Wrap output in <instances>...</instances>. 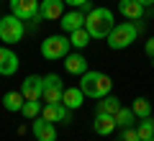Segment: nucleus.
Here are the masks:
<instances>
[{
    "label": "nucleus",
    "mask_w": 154,
    "mask_h": 141,
    "mask_svg": "<svg viewBox=\"0 0 154 141\" xmlns=\"http://www.w3.org/2000/svg\"><path fill=\"white\" fill-rule=\"evenodd\" d=\"M121 141H141V139H139L136 126H131V128H121Z\"/></svg>",
    "instance_id": "393cba45"
},
{
    "label": "nucleus",
    "mask_w": 154,
    "mask_h": 141,
    "mask_svg": "<svg viewBox=\"0 0 154 141\" xmlns=\"http://www.w3.org/2000/svg\"><path fill=\"white\" fill-rule=\"evenodd\" d=\"M118 110H121V100L116 98V95H105V98H100L98 113H110V115H116Z\"/></svg>",
    "instance_id": "6ab92c4d"
},
{
    "label": "nucleus",
    "mask_w": 154,
    "mask_h": 141,
    "mask_svg": "<svg viewBox=\"0 0 154 141\" xmlns=\"http://www.w3.org/2000/svg\"><path fill=\"white\" fill-rule=\"evenodd\" d=\"M67 5H75V8H82L85 3H90V0H64Z\"/></svg>",
    "instance_id": "bb28decb"
},
{
    "label": "nucleus",
    "mask_w": 154,
    "mask_h": 141,
    "mask_svg": "<svg viewBox=\"0 0 154 141\" xmlns=\"http://www.w3.org/2000/svg\"><path fill=\"white\" fill-rule=\"evenodd\" d=\"M139 3H141L144 8H146V5H154V0H139Z\"/></svg>",
    "instance_id": "c756f323"
},
{
    "label": "nucleus",
    "mask_w": 154,
    "mask_h": 141,
    "mask_svg": "<svg viewBox=\"0 0 154 141\" xmlns=\"http://www.w3.org/2000/svg\"><path fill=\"white\" fill-rule=\"evenodd\" d=\"M41 118L49 123H69L72 121V110L64 103H46L41 108Z\"/></svg>",
    "instance_id": "6e6552de"
},
{
    "label": "nucleus",
    "mask_w": 154,
    "mask_h": 141,
    "mask_svg": "<svg viewBox=\"0 0 154 141\" xmlns=\"http://www.w3.org/2000/svg\"><path fill=\"white\" fill-rule=\"evenodd\" d=\"M11 3V13L21 21H41L38 16V5L41 0H8Z\"/></svg>",
    "instance_id": "423d86ee"
},
{
    "label": "nucleus",
    "mask_w": 154,
    "mask_h": 141,
    "mask_svg": "<svg viewBox=\"0 0 154 141\" xmlns=\"http://www.w3.org/2000/svg\"><path fill=\"white\" fill-rule=\"evenodd\" d=\"M80 11H82V13H85V16H88V13H90V11H93V3H85V5H82V8H80Z\"/></svg>",
    "instance_id": "cd10ccee"
},
{
    "label": "nucleus",
    "mask_w": 154,
    "mask_h": 141,
    "mask_svg": "<svg viewBox=\"0 0 154 141\" xmlns=\"http://www.w3.org/2000/svg\"><path fill=\"white\" fill-rule=\"evenodd\" d=\"M5 49H8V46L3 44V46H0V62H3V57H5Z\"/></svg>",
    "instance_id": "c85d7f7f"
},
{
    "label": "nucleus",
    "mask_w": 154,
    "mask_h": 141,
    "mask_svg": "<svg viewBox=\"0 0 154 141\" xmlns=\"http://www.w3.org/2000/svg\"><path fill=\"white\" fill-rule=\"evenodd\" d=\"M136 38H139V26L134 21H123V23H116L113 31L108 33V46L113 51H121V49H128Z\"/></svg>",
    "instance_id": "7ed1b4c3"
},
{
    "label": "nucleus",
    "mask_w": 154,
    "mask_h": 141,
    "mask_svg": "<svg viewBox=\"0 0 154 141\" xmlns=\"http://www.w3.org/2000/svg\"><path fill=\"white\" fill-rule=\"evenodd\" d=\"M41 108H44V103H41V100H26V103H23V108H21V113L26 115V118H38V115H41Z\"/></svg>",
    "instance_id": "5701e85b"
},
{
    "label": "nucleus",
    "mask_w": 154,
    "mask_h": 141,
    "mask_svg": "<svg viewBox=\"0 0 154 141\" xmlns=\"http://www.w3.org/2000/svg\"><path fill=\"white\" fill-rule=\"evenodd\" d=\"M131 110L136 113V118H146V115H152V103L146 98H136L134 105H131Z\"/></svg>",
    "instance_id": "b1692460"
},
{
    "label": "nucleus",
    "mask_w": 154,
    "mask_h": 141,
    "mask_svg": "<svg viewBox=\"0 0 154 141\" xmlns=\"http://www.w3.org/2000/svg\"><path fill=\"white\" fill-rule=\"evenodd\" d=\"M69 46H72L69 36H46L41 41V57L49 62H59L69 54Z\"/></svg>",
    "instance_id": "20e7f679"
},
{
    "label": "nucleus",
    "mask_w": 154,
    "mask_h": 141,
    "mask_svg": "<svg viewBox=\"0 0 154 141\" xmlns=\"http://www.w3.org/2000/svg\"><path fill=\"white\" fill-rule=\"evenodd\" d=\"M144 51H146V54H149V57H154V36H152V38H149V41H146V44H144Z\"/></svg>",
    "instance_id": "a878e982"
},
{
    "label": "nucleus",
    "mask_w": 154,
    "mask_h": 141,
    "mask_svg": "<svg viewBox=\"0 0 154 141\" xmlns=\"http://www.w3.org/2000/svg\"><path fill=\"white\" fill-rule=\"evenodd\" d=\"M64 0H41V5H38V16L41 21H59L64 16Z\"/></svg>",
    "instance_id": "9d476101"
},
{
    "label": "nucleus",
    "mask_w": 154,
    "mask_h": 141,
    "mask_svg": "<svg viewBox=\"0 0 154 141\" xmlns=\"http://www.w3.org/2000/svg\"><path fill=\"white\" fill-rule=\"evenodd\" d=\"M116 128H118V123H116V115H110V113H98V115H95V121H93V131H95L98 136H110Z\"/></svg>",
    "instance_id": "f8f14e48"
},
{
    "label": "nucleus",
    "mask_w": 154,
    "mask_h": 141,
    "mask_svg": "<svg viewBox=\"0 0 154 141\" xmlns=\"http://www.w3.org/2000/svg\"><path fill=\"white\" fill-rule=\"evenodd\" d=\"M62 95H64V82L59 75H46L44 77V103H62Z\"/></svg>",
    "instance_id": "0eeeda50"
},
{
    "label": "nucleus",
    "mask_w": 154,
    "mask_h": 141,
    "mask_svg": "<svg viewBox=\"0 0 154 141\" xmlns=\"http://www.w3.org/2000/svg\"><path fill=\"white\" fill-rule=\"evenodd\" d=\"M18 72V54L11 49H5V57H3V62H0V75L3 77H11Z\"/></svg>",
    "instance_id": "f3484780"
},
{
    "label": "nucleus",
    "mask_w": 154,
    "mask_h": 141,
    "mask_svg": "<svg viewBox=\"0 0 154 141\" xmlns=\"http://www.w3.org/2000/svg\"><path fill=\"white\" fill-rule=\"evenodd\" d=\"M113 26H116V21L108 8H93L88 13V21H85V28H88V33L93 38H108Z\"/></svg>",
    "instance_id": "f03ea898"
},
{
    "label": "nucleus",
    "mask_w": 154,
    "mask_h": 141,
    "mask_svg": "<svg viewBox=\"0 0 154 141\" xmlns=\"http://www.w3.org/2000/svg\"><path fill=\"white\" fill-rule=\"evenodd\" d=\"M23 33H26V26H23L21 18H16L13 13L0 18V41L5 44V46L18 44V41L23 38Z\"/></svg>",
    "instance_id": "39448f33"
},
{
    "label": "nucleus",
    "mask_w": 154,
    "mask_h": 141,
    "mask_svg": "<svg viewBox=\"0 0 154 141\" xmlns=\"http://www.w3.org/2000/svg\"><path fill=\"white\" fill-rule=\"evenodd\" d=\"M118 13H121L126 21H141L144 5L139 0H118Z\"/></svg>",
    "instance_id": "4468645a"
},
{
    "label": "nucleus",
    "mask_w": 154,
    "mask_h": 141,
    "mask_svg": "<svg viewBox=\"0 0 154 141\" xmlns=\"http://www.w3.org/2000/svg\"><path fill=\"white\" fill-rule=\"evenodd\" d=\"M152 11H154V5H152Z\"/></svg>",
    "instance_id": "473e14b6"
},
{
    "label": "nucleus",
    "mask_w": 154,
    "mask_h": 141,
    "mask_svg": "<svg viewBox=\"0 0 154 141\" xmlns=\"http://www.w3.org/2000/svg\"><path fill=\"white\" fill-rule=\"evenodd\" d=\"M152 67H154V57H152Z\"/></svg>",
    "instance_id": "7c9ffc66"
},
{
    "label": "nucleus",
    "mask_w": 154,
    "mask_h": 141,
    "mask_svg": "<svg viewBox=\"0 0 154 141\" xmlns=\"http://www.w3.org/2000/svg\"><path fill=\"white\" fill-rule=\"evenodd\" d=\"M33 136H36V141H57V128L54 123L38 115V118H33Z\"/></svg>",
    "instance_id": "ddd939ff"
},
{
    "label": "nucleus",
    "mask_w": 154,
    "mask_h": 141,
    "mask_svg": "<svg viewBox=\"0 0 154 141\" xmlns=\"http://www.w3.org/2000/svg\"><path fill=\"white\" fill-rule=\"evenodd\" d=\"M110 87H113V80L98 69H88L85 75H80V90L85 92V98L100 100L105 95H110Z\"/></svg>",
    "instance_id": "f257e3e1"
},
{
    "label": "nucleus",
    "mask_w": 154,
    "mask_h": 141,
    "mask_svg": "<svg viewBox=\"0 0 154 141\" xmlns=\"http://www.w3.org/2000/svg\"><path fill=\"white\" fill-rule=\"evenodd\" d=\"M23 103H26V98H23V92H5L3 95V105H5V110H11V113H21Z\"/></svg>",
    "instance_id": "a211bd4d"
},
{
    "label": "nucleus",
    "mask_w": 154,
    "mask_h": 141,
    "mask_svg": "<svg viewBox=\"0 0 154 141\" xmlns=\"http://www.w3.org/2000/svg\"><path fill=\"white\" fill-rule=\"evenodd\" d=\"M64 69L69 72V75H85L88 72V59H85L82 54H67L64 57Z\"/></svg>",
    "instance_id": "2eb2a0df"
},
{
    "label": "nucleus",
    "mask_w": 154,
    "mask_h": 141,
    "mask_svg": "<svg viewBox=\"0 0 154 141\" xmlns=\"http://www.w3.org/2000/svg\"><path fill=\"white\" fill-rule=\"evenodd\" d=\"M149 141H154V139H149Z\"/></svg>",
    "instance_id": "2f4dec72"
},
{
    "label": "nucleus",
    "mask_w": 154,
    "mask_h": 141,
    "mask_svg": "<svg viewBox=\"0 0 154 141\" xmlns=\"http://www.w3.org/2000/svg\"><path fill=\"white\" fill-rule=\"evenodd\" d=\"M90 33H88V28H77L75 33H69V41H72V46H75V49H85V46H88L90 44Z\"/></svg>",
    "instance_id": "4be33fe9"
},
{
    "label": "nucleus",
    "mask_w": 154,
    "mask_h": 141,
    "mask_svg": "<svg viewBox=\"0 0 154 141\" xmlns=\"http://www.w3.org/2000/svg\"><path fill=\"white\" fill-rule=\"evenodd\" d=\"M85 21H88V16L77 8V11H69V13H64V16L59 18V26H62V31L69 36V33H75L77 28H85Z\"/></svg>",
    "instance_id": "9b49d317"
},
{
    "label": "nucleus",
    "mask_w": 154,
    "mask_h": 141,
    "mask_svg": "<svg viewBox=\"0 0 154 141\" xmlns=\"http://www.w3.org/2000/svg\"><path fill=\"white\" fill-rule=\"evenodd\" d=\"M21 92L26 100H41L44 98V77L41 75H28L21 85Z\"/></svg>",
    "instance_id": "1a4fd4ad"
},
{
    "label": "nucleus",
    "mask_w": 154,
    "mask_h": 141,
    "mask_svg": "<svg viewBox=\"0 0 154 141\" xmlns=\"http://www.w3.org/2000/svg\"><path fill=\"white\" fill-rule=\"evenodd\" d=\"M116 123H118V128H131V126H136V113L121 105V110L116 113Z\"/></svg>",
    "instance_id": "aec40b11"
},
{
    "label": "nucleus",
    "mask_w": 154,
    "mask_h": 141,
    "mask_svg": "<svg viewBox=\"0 0 154 141\" xmlns=\"http://www.w3.org/2000/svg\"><path fill=\"white\" fill-rule=\"evenodd\" d=\"M62 103L67 105L69 110H77L80 105L85 103V92L80 87H64V95H62Z\"/></svg>",
    "instance_id": "dca6fc26"
},
{
    "label": "nucleus",
    "mask_w": 154,
    "mask_h": 141,
    "mask_svg": "<svg viewBox=\"0 0 154 141\" xmlns=\"http://www.w3.org/2000/svg\"><path fill=\"white\" fill-rule=\"evenodd\" d=\"M136 131H139V139H141V141L154 139V118H152V115L141 118V121L136 123Z\"/></svg>",
    "instance_id": "412c9836"
}]
</instances>
